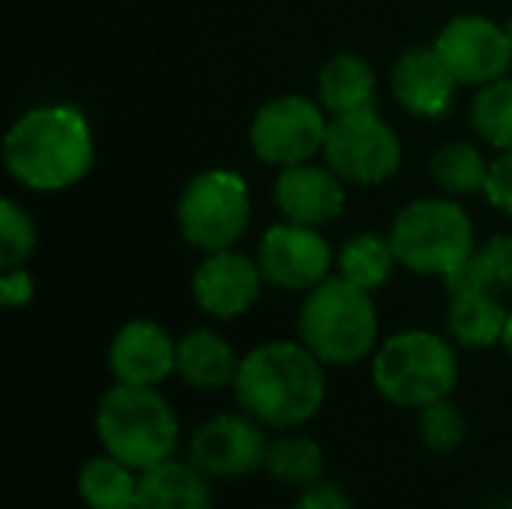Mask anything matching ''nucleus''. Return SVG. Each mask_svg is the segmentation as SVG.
<instances>
[{
    "label": "nucleus",
    "instance_id": "obj_10",
    "mask_svg": "<svg viewBox=\"0 0 512 509\" xmlns=\"http://www.w3.org/2000/svg\"><path fill=\"white\" fill-rule=\"evenodd\" d=\"M267 429L246 411H225L204 420L189 438V462L213 483H234L264 471Z\"/></svg>",
    "mask_w": 512,
    "mask_h": 509
},
{
    "label": "nucleus",
    "instance_id": "obj_32",
    "mask_svg": "<svg viewBox=\"0 0 512 509\" xmlns=\"http://www.w3.org/2000/svg\"><path fill=\"white\" fill-rule=\"evenodd\" d=\"M504 348H507V354L512 357V312H510V324H507V333H504Z\"/></svg>",
    "mask_w": 512,
    "mask_h": 509
},
{
    "label": "nucleus",
    "instance_id": "obj_34",
    "mask_svg": "<svg viewBox=\"0 0 512 509\" xmlns=\"http://www.w3.org/2000/svg\"><path fill=\"white\" fill-rule=\"evenodd\" d=\"M504 27H507V33H510V45H512V18L504 24Z\"/></svg>",
    "mask_w": 512,
    "mask_h": 509
},
{
    "label": "nucleus",
    "instance_id": "obj_4",
    "mask_svg": "<svg viewBox=\"0 0 512 509\" xmlns=\"http://www.w3.org/2000/svg\"><path fill=\"white\" fill-rule=\"evenodd\" d=\"M300 342L324 363V366H354L375 354L378 333V309L372 291L330 276L318 288H312L300 306L297 318Z\"/></svg>",
    "mask_w": 512,
    "mask_h": 509
},
{
    "label": "nucleus",
    "instance_id": "obj_29",
    "mask_svg": "<svg viewBox=\"0 0 512 509\" xmlns=\"http://www.w3.org/2000/svg\"><path fill=\"white\" fill-rule=\"evenodd\" d=\"M483 195L489 198L492 207L512 216V150H501L498 159L489 165V180Z\"/></svg>",
    "mask_w": 512,
    "mask_h": 509
},
{
    "label": "nucleus",
    "instance_id": "obj_31",
    "mask_svg": "<svg viewBox=\"0 0 512 509\" xmlns=\"http://www.w3.org/2000/svg\"><path fill=\"white\" fill-rule=\"evenodd\" d=\"M36 294V285H33V276L24 270V267H9L3 270L0 276V303L6 309H21L33 300Z\"/></svg>",
    "mask_w": 512,
    "mask_h": 509
},
{
    "label": "nucleus",
    "instance_id": "obj_3",
    "mask_svg": "<svg viewBox=\"0 0 512 509\" xmlns=\"http://www.w3.org/2000/svg\"><path fill=\"white\" fill-rule=\"evenodd\" d=\"M93 432L102 453L147 471L171 459L180 447V420L159 387L117 384L102 393L93 414Z\"/></svg>",
    "mask_w": 512,
    "mask_h": 509
},
{
    "label": "nucleus",
    "instance_id": "obj_8",
    "mask_svg": "<svg viewBox=\"0 0 512 509\" xmlns=\"http://www.w3.org/2000/svg\"><path fill=\"white\" fill-rule=\"evenodd\" d=\"M324 156L345 183L381 186L402 165V141L375 108H366L330 120Z\"/></svg>",
    "mask_w": 512,
    "mask_h": 509
},
{
    "label": "nucleus",
    "instance_id": "obj_21",
    "mask_svg": "<svg viewBox=\"0 0 512 509\" xmlns=\"http://www.w3.org/2000/svg\"><path fill=\"white\" fill-rule=\"evenodd\" d=\"M75 489L87 509H138L141 471L108 453H99L78 468Z\"/></svg>",
    "mask_w": 512,
    "mask_h": 509
},
{
    "label": "nucleus",
    "instance_id": "obj_2",
    "mask_svg": "<svg viewBox=\"0 0 512 509\" xmlns=\"http://www.w3.org/2000/svg\"><path fill=\"white\" fill-rule=\"evenodd\" d=\"M93 159L90 123L69 105H39L21 114L3 138L6 171L36 192H60L81 183Z\"/></svg>",
    "mask_w": 512,
    "mask_h": 509
},
{
    "label": "nucleus",
    "instance_id": "obj_5",
    "mask_svg": "<svg viewBox=\"0 0 512 509\" xmlns=\"http://www.w3.org/2000/svg\"><path fill=\"white\" fill-rule=\"evenodd\" d=\"M372 384L384 402L408 411L450 399L459 387L456 348L432 330L393 333L372 354Z\"/></svg>",
    "mask_w": 512,
    "mask_h": 509
},
{
    "label": "nucleus",
    "instance_id": "obj_11",
    "mask_svg": "<svg viewBox=\"0 0 512 509\" xmlns=\"http://www.w3.org/2000/svg\"><path fill=\"white\" fill-rule=\"evenodd\" d=\"M435 51L450 75L465 87H486L504 78L512 66L507 27L486 15H456L435 39Z\"/></svg>",
    "mask_w": 512,
    "mask_h": 509
},
{
    "label": "nucleus",
    "instance_id": "obj_19",
    "mask_svg": "<svg viewBox=\"0 0 512 509\" xmlns=\"http://www.w3.org/2000/svg\"><path fill=\"white\" fill-rule=\"evenodd\" d=\"M213 480L192 462L165 459L141 471L138 509H213Z\"/></svg>",
    "mask_w": 512,
    "mask_h": 509
},
{
    "label": "nucleus",
    "instance_id": "obj_22",
    "mask_svg": "<svg viewBox=\"0 0 512 509\" xmlns=\"http://www.w3.org/2000/svg\"><path fill=\"white\" fill-rule=\"evenodd\" d=\"M324 468H327V456H324L321 444L309 435H300L297 429L282 432L267 447L264 474L285 489L300 492V489L324 480Z\"/></svg>",
    "mask_w": 512,
    "mask_h": 509
},
{
    "label": "nucleus",
    "instance_id": "obj_7",
    "mask_svg": "<svg viewBox=\"0 0 512 509\" xmlns=\"http://www.w3.org/2000/svg\"><path fill=\"white\" fill-rule=\"evenodd\" d=\"M249 219V186L231 168H207L195 174L177 201L180 234L192 249L204 255L234 249L237 240L246 234Z\"/></svg>",
    "mask_w": 512,
    "mask_h": 509
},
{
    "label": "nucleus",
    "instance_id": "obj_9",
    "mask_svg": "<svg viewBox=\"0 0 512 509\" xmlns=\"http://www.w3.org/2000/svg\"><path fill=\"white\" fill-rule=\"evenodd\" d=\"M327 129L330 120L321 102L303 93H285L258 108L249 126V144L261 162L288 168L324 153Z\"/></svg>",
    "mask_w": 512,
    "mask_h": 509
},
{
    "label": "nucleus",
    "instance_id": "obj_27",
    "mask_svg": "<svg viewBox=\"0 0 512 509\" xmlns=\"http://www.w3.org/2000/svg\"><path fill=\"white\" fill-rule=\"evenodd\" d=\"M417 435L429 453L450 456L462 450L468 438V420L453 399H441L417 411Z\"/></svg>",
    "mask_w": 512,
    "mask_h": 509
},
{
    "label": "nucleus",
    "instance_id": "obj_12",
    "mask_svg": "<svg viewBox=\"0 0 512 509\" xmlns=\"http://www.w3.org/2000/svg\"><path fill=\"white\" fill-rule=\"evenodd\" d=\"M333 261V246L318 228L297 225L288 219L270 225L258 246V264L264 279L282 291L309 294L312 288L330 279Z\"/></svg>",
    "mask_w": 512,
    "mask_h": 509
},
{
    "label": "nucleus",
    "instance_id": "obj_16",
    "mask_svg": "<svg viewBox=\"0 0 512 509\" xmlns=\"http://www.w3.org/2000/svg\"><path fill=\"white\" fill-rule=\"evenodd\" d=\"M390 87H393L396 102L408 114L435 120L450 111L459 81L450 75L435 45H417V48H408L396 60Z\"/></svg>",
    "mask_w": 512,
    "mask_h": 509
},
{
    "label": "nucleus",
    "instance_id": "obj_17",
    "mask_svg": "<svg viewBox=\"0 0 512 509\" xmlns=\"http://www.w3.org/2000/svg\"><path fill=\"white\" fill-rule=\"evenodd\" d=\"M447 330L462 348L486 351L504 345L510 309L501 294L480 285H447Z\"/></svg>",
    "mask_w": 512,
    "mask_h": 509
},
{
    "label": "nucleus",
    "instance_id": "obj_6",
    "mask_svg": "<svg viewBox=\"0 0 512 509\" xmlns=\"http://www.w3.org/2000/svg\"><path fill=\"white\" fill-rule=\"evenodd\" d=\"M399 267L417 276L450 279L477 246L474 222L456 198H417L390 225Z\"/></svg>",
    "mask_w": 512,
    "mask_h": 509
},
{
    "label": "nucleus",
    "instance_id": "obj_23",
    "mask_svg": "<svg viewBox=\"0 0 512 509\" xmlns=\"http://www.w3.org/2000/svg\"><path fill=\"white\" fill-rule=\"evenodd\" d=\"M339 276L366 288V291H378L381 285L390 282L393 270L399 267V258L393 252L390 237H378V234H357L351 237L339 255Z\"/></svg>",
    "mask_w": 512,
    "mask_h": 509
},
{
    "label": "nucleus",
    "instance_id": "obj_18",
    "mask_svg": "<svg viewBox=\"0 0 512 509\" xmlns=\"http://www.w3.org/2000/svg\"><path fill=\"white\" fill-rule=\"evenodd\" d=\"M240 360L234 345L210 327L189 330L177 339V378L192 390L213 393L234 387Z\"/></svg>",
    "mask_w": 512,
    "mask_h": 509
},
{
    "label": "nucleus",
    "instance_id": "obj_13",
    "mask_svg": "<svg viewBox=\"0 0 512 509\" xmlns=\"http://www.w3.org/2000/svg\"><path fill=\"white\" fill-rule=\"evenodd\" d=\"M264 273L258 258L240 255L234 249L210 252L195 276H192V297L201 312H207L216 321H234L246 315L261 291H264Z\"/></svg>",
    "mask_w": 512,
    "mask_h": 509
},
{
    "label": "nucleus",
    "instance_id": "obj_26",
    "mask_svg": "<svg viewBox=\"0 0 512 509\" xmlns=\"http://www.w3.org/2000/svg\"><path fill=\"white\" fill-rule=\"evenodd\" d=\"M471 123L480 141L489 147L512 150V75H504L486 87H477L471 105Z\"/></svg>",
    "mask_w": 512,
    "mask_h": 509
},
{
    "label": "nucleus",
    "instance_id": "obj_30",
    "mask_svg": "<svg viewBox=\"0 0 512 509\" xmlns=\"http://www.w3.org/2000/svg\"><path fill=\"white\" fill-rule=\"evenodd\" d=\"M291 509H354V504H351V495L339 483L318 480V483L300 489Z\"/></svg>",
    "mask_w": 512,
    "mask_h": 509
},
{
    "label": "nucleus",
    "instance_id": "obj_20",
    "mask_svg": "<svg viewBox=\"0 0 512 509\" xmlns=\"http://www.w3.org/2000/svg\"><path fill=\"white\" fill-rule=\"evenodd\" d=\"M375 90V69L369 66V60L351 51L333 54L318 75V102L330 117L375 108Z\"/></svg>",
    "mask_w": 512,
    "mask_h": 509
},
{
    "label": "nucleus",
    "instance_id": "obj_25",
    "mask_svg": "<svg viewBox=\"0 0 512 509\" xmlns=\"http://www.w3.org/2000/svg\"><path fill=\"white\" fill-rule=\"evenodd\" d=\"M444 285H480L495 294L512 291V237L495 234L486 243H477L471 258L459 273L444 279Z\"/></svg>",
    "mask_w": 512,
    "mask_h": 509
},
{
    "label": "nucleus",
    "instance_id": "obj_33",
    "mask_svg": "<svg viewBox=\"0 0 512 509\" xmlns=\"http://www.w3.org/2000/svg\"><path fill=\"white\" fill-rule=\"evenodd\" d=\"M489 509H512V501H504V504H495V507Z\"/></svg>",
    "mask_w": 512,
    "mask_h": 509
},
{
    "label": "nucleus",
    "instance_id": "obj_14",
    "mask_svg": "<svg viewBox=\"0 0 512 509\" xmlns=\"http://www.w3.org/2000/svg\"><path fill=\"white\" fill-rule=\"evenodd\" d=\"M108 369L117 384L159 387L177 375V339L159 321L132 318L108 345Z\"/></svg>",
    "mask_w": 512,
    "mask_h": 509
},
{
    "label": "nucleus",
    "instance_id": "obj_15",
    "mask_svg": "<svg viewBox=\"0 0 512 509\" xmlns=\"http://www.w3.org/2000/svg\"><path fill=\"white\" fill-rule=\"evenodd\" d=\"M273 201L288 222L324 228L345 210V180L330 165H288L273 183Z\"/></svg>",
    "mask_w": 512,
    "mask_h": 509
},
{
    "label": "nucleus",
    "instance_id": "obj_28",
    "mask_svg": "<svg viewBox=\"0 0 512 509\" xmlns=\"http://www.w3.org/2000/svg\"><path fill=\"white\" fill-rule=\"evenodd\" d=\"M36 249V225L30 213L15 204L12 198H3L0 204V264L3 270L21 267L30 252Z\"/></svg>",
    "mask_w": 512,
    "mask_h": 509
},
{
    "label": "nucleus",
    "instance_id": "obj_1",
    "mask_svg": "<svg viewBox=\"0 0 512 509\" xmlns=\"http://www.w3.org/2000/svg\"><path fill=\"white\" fill-rule=\"evenodd\" d=\"M231 390L237 408L264 429L294 432L324 408L327 375L324 363L303 342L273 339L243 354Z\"/></svg>",
    "mask_w": 512,
    "mask_h": 509
},
{
    "label": "nucleus",
    "instance_id": "obj_24",
    "mask_svg": "<svg viewBox=\"0 0 512 509\" xmlns=\"http://www.w3.org/2000/svg\"><path fill=\"white\" fill-rule=\"evenodd\" d=\"M489 159L483 156V150L477 144L468 141H453L444 144L432 153L429 171L435 177V183L447 192V195H477L486 192V180H489Z\"/></svg>",
    "mask_w": 512,
    "mask_h": 509
}]
</instances>
